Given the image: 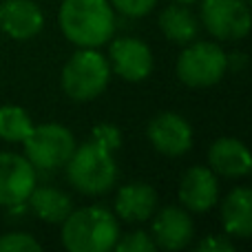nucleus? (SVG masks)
Instances as JSON below:
<instances>
[{
    "label": "nucleus",
    "instance_id": "12",
    "mask_svg": "<svg viewBox=\"0 0 252 252\" xmlns=\"http://www.w3.org/2000/svg\"><path fill=\"white\" fill-rule=\"evenodd\" d=\"M219 184L217 177L206 166H192L179 182V201L192 213H206L217 204Z\"/></svg>",
    "mask_w": 252,
    "mask_h": 252
},
{
    "label": "nucleus",
    "instance_id": "16",
    "mask_svg": "<svg viewBox=\"0 0 252 252\" xmlns=\"http://www.w3.org/2000/svg\"><path fill=\"white\" fill-rule=\"evenodd\" d=\"M221 223L228 235L248 239L252 235V190L235 188L221 204Z\"/></svg>",
    "mask_w": 252,
    "mask_h": 252
},
{
    "label": "nucleus",
    "instance_id": "10",
    "mask_svg": "<svg viewBox=\"0 0 252 252\" xmlns=\"http://www.w3.org/2000/svg\"><path fill=\"white\" fill-rule=\"evenodd\" d=\"M111 64L120 78L128 82H139L153 71V53L137 38H118L111 42Z\"/></svg>",
    "mask_w": 252,
    "mask_h": 252
},
{
    "label": "nucleus",
    "instance_id": "9",
    "mask_svg": "<svg viewBox=\"0 0 252 252\" xmlns=\"http://www.w3.org/2000/svg\"><path fill=\"white\" fill-rule=\"evenodd\" d=\"M146 135L155 151L168 157H177L190 151L192 146V128L182 115L177 113H159L148 122Z\"/></svg>",
    "mask_w": 252,
    "mask_h": 252
},
{
    "label": "nucleus",
    "instance_id": "7",
    "mask_svg": "<svg viewBox=\"0 0 252 252\" xmlns=\"http://www.w3.org/2000/svg\"><path fill=\"white\" fill-rule=\"evenodd\" d=\"M201 22L219 40H241L248 35L252 18L246 0H204Z\"/></svg>",
    "mask_w": 252,
    "mask_h": 252
},
{
    "label": "nucleus",
    "instance_id": "3",
    "mask_svg": "<svg viewBox=\"0 0 252 252\" xmlns=\"http://www.w3.org/2000/svg\"><path fill=\"white\" fill-rule=\"evenodd\" d=\"M64 166L71 186L82 195H104L118 179V164L113 159V151L93 139L82 146H75Z\"/></svg>",
    "mask_w": 252,
    "mask_h": 252
},
{
    "label": "nucleus",
    "instance_id": "19",
    "mask_svg": "<svg viewBox=\"0 0 252 252\" xmlns=\"http://www.w3.org/2000/svg\"><path fill=\"white\" fill-rule=\"evenodd\" d=\"M33 130V122L20 106H0V137L4 142H25Z\"/></svg>",
    "mask_w": 252,
    "mask_h": 252
},
{
    "label": "nucleus",
    "instance_id": "22",
    "mask_svg": "<svg viewBox=\"0 0 252 252\" xmlns=\"http://www.w3.org/2000/svg\"><path fill=\"white\" fill-rule=\"evenodd\" d=\"M93 142L102 144L109 151H118L120 144H122V133H120L118 126L113 124H97L93 128Z\"/></svg>",
    "mask_w": 252,
    "mask_h": 252
},
{
    "label": "nucleus",
    "instance_id": "14",
    "mask_svg": "<svg viewBox=\"0 0 252 252\" xmlns=\"http://www.w3.org/2000/svg\"><path fill=\"white\" fill-rule=\"evenodd\" d=\"M210 170L223 177H246L252 170V157L244 142L235 137H221L208 151Z\"/></svg>",
    "mask_w": 252,
    "mask_h": 252
},
{
    "label": "nucleus",
    "instance_id": "15",
    "mask_svg": "<svg viewBox=\"0 0 252 252\" xmlns=\"http://www.w3.org/2000/svg\"><path fill=\"white\" fill-rule=\"evenodd\" d=\"M157 208V195L148 184H126L115 197V213L124 221H146Z\"/></svg>",
    "mask_w": 252,
    "mask_h": 252
},
{
    "label": "nucleus",
    "instance_id": "13",
    "mask_svg": "<svg viewBox=\"0 0 252 252\" xmlns=\"http://www.w3.org/2000/svg\"><path fill=\"white\" fill-rule=\"evenodd\" d=\"M44 16L33 0H4L0 4V29L16 40H29L40 33Z\"/></svg>",
    "mask_w": 252,
    "mask_h": 252
},
{
    "label": "nucleus",
    "instance_id": "20",
    "mask_svg": "<svg viewBox=\"0 0 252 252\" xmlns=\"http://www.w3.org/2000/svg\"><path fill=\"white\" fill-rule=\"evenodd\" d=\"M113 248L118 252H155L157 246H155V241H153V237H148L146 232L137 230V232L126 235L124 239L118 237V241H115Z\"/></svg>",
    "mask_w": 252,
    "mask_h": 252
},
{
    "label": "nucleus",
    "instance_id": "2",
    "mask_svg": "<svg viewBox=\"0 0 252 252\" xmlns=\"http://www.w3.org/2000/svg\"><path fill=\"white\" fill-rule=\"evenodd\" d=\"M120 237L118 219L102 206L71 210L62 221V244L71 252H106Z\"/></svg>",
    "mask_w": 252,
    "mask_h": 252
},
{
    "label": "nucleus",
    "instance_id": "21",
    "mask_svg": "<svg viewBox=\"0 0 252 252\" xmlns=\"http://www.w3.org/2000/svg\"><path fill=\"white\" fill-rule=\"evenodd\" d=\"M2 250H16V252H38L40 244L31 235L25 232H9L0 237V252Z\"/></svg>",
    "mask_w": 252,
    "mask_h": 252
},
{
    "label": "nucleus",
    "instance_id": "18",
    "mask_svg": "<svg viewBox=\"0 0 252 252\" xmlns=\"http://www.w3.org/2000/svg\"><path fill=\"white\" fill-rule=\"evenodd\" d=\"M159 27L164 35L175 44H190L199 33V20L184 4H170L161 11Z\"/></svg>",
    "mask_w": 252,
    "mask_h": 252
},
{
    "label": "nucleus",
    "instance_id": "17",
    "mask_svg": "<svg viewBox=\"0 0 252 252\" xmlns=\"http://www.w3.org/2000/svg\"><path fill=\"white\" fill-rule=\"evenodd\" d=\"M27 201H29L31 210L47 223H62L73 210L71 197L51 186H40V188L33 186Z\"/></svg>",
    "mask_w": 252,
    "mask_h": 252
},
{
    "label": "nucleus",
    "instance_id": "23",
    "mask_svg": "<svg viewBox=\"0 0 252 252\" xmlns=\"http://www.w3.org/2000/svg\"><path fill=\"white\" fill-rule=\"evenodd\" d=\"M120 13L128 18H139V16H146L153 7L157 4V0H109Z\"/></svg>",
    "mask_w": 252,
    "mask_h": 252
},
{
    "label": "nucleus",
    "instance_id": "11",
    "mask_svg": "<svg viewBox=\"0 0 252 252\" xmlns=\"http://www.w3.org/2000/svg\"><path fill=\"white\" fill-rule=\"evenodd\" d=\"M195 235L192 219L186 210L177 206H166L155 215L153 221V241L157 248L164 250H182L190 244Z\"/></svg>",
    "mask_w": 252,
    "mask_h": 252
},
{
    "label": "nucleus",
    "instance_id": "4",
    "mask_svg": "<svg viewBox=\"0 0 252 252\" xmlns=\"http://www.w3.org/2000/svg\"><path fill=\"white\" fill-rule=\"evenodd\" d=\"M111 78V64L95 49H82L73 53L62 71V89L71 100L87 102L106 89Z\"/></svg>",
    "mask_w": 252,
    "mask_h": 252
},
{
    "label": "nucleus",
    "instance_id": "1",
    "mask_svg": "<svg viewBox=\"0 0 252 252\" xmlns=\"http://www.w3.org/2000/svg\"><path fill=\"white\" fill-rule=\"evenodd\" d=\"M60 27L69 42L95 49L113 35L115 13L109 0H62Z\"/></svg>",
    "mask_w": 252,
    "mask_h": 252
},
{
    "label": "nucleus",
    "instance_id": "5",
    "mask_svg": "<svg viewBox=\"0 0 252 252\" xmlns=\"http://www.w3.org/2000/svg\"><path fill=\"white\" fill-rule=\"evenodd\" d=\"M226 71L228 56L215 42H190L177 60V75L188 87H213Z\"/></svg>",
    "mask_w": 252,
    "mask_h": 252
},
{
    "label": "nucleus",
    "instance_id": "8",
    "mask_svg": "<svg viewBox=\"0 0 252 252\" xmlns=\"http://www.w3.org/2000/svg\"><path fill=\"white\" fill-rule=\"evenodd\" d=\"M35 186V168L27 157L16 153H0V206L25 204Z\"/></svg>",
    "mask_w": 252,
    "mask_h": 252
},
{
    "label": "nucleus",
    "instance_id": "24",
    "mask_svg": "<svg viewBox=\"0 0 252 252\" xmlns=\"http://www.w3.org/2000/svg\"><path fill=\"white\" fill-rule=\"evenodd\" d=\"M197 250H206V252H232L235 250V244L226 237H208L199 244Z\"/></svg>",
    "mask_w": 252,
    "mask_h": 252
},
{
    "label": "nucleus",
    "instance_id": "6",
    "mask_svg": "<svg viewBox=\"0 0 252 252\" xmlns=\"http://www.w3.org/2000/svg\"><path fill=\"white\" fill-rule=\"evenodd\" d=\"M73 151H75V137L62 124L33 126L29 137L25 139L27 159L33 164V168L40 170H53L64 166Z\"/></svg>",
    "mask_w": 252,
    "mask_h": 252
},
{
    "label": "nucleus",
    "instance_id": "25",
    "mask_svg": "<svg viewBox=\"0 0 252 252\" xmlns=\"http://www.w3.org/2000/svg\"><path fill=\"white\" fill-rule=\"evenodd\" d=\"M175 2H179V4H190V2H197V0H175Z\"/></svg>",
    "mask_w": 252,
    "mask_h": 252
}]
</instances>
